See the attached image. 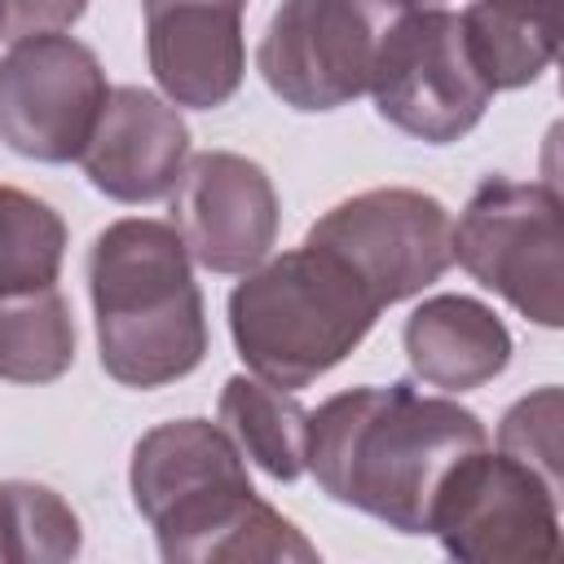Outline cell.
I'll return each mask as SVG.
<instances>
[{
    "label": "cell",
    "instance_id": "6da1fadb",
    "mask_svg": "<svg viewBox=\"0 0 564 564\" xmlns=\"http://www.w3.org/2000/svg\"><path fill=\"white\" fill-rule=\"evenodd\" d=\"M480 445H489V432L476 410L397 379L335 392L308 410L304 471L330 502L366 511L397 533H427L441 480Z\"/></svg>",
    "mask_w": 564,
    "mask_h": 564
},
{
    "label": "cell",
    "instance_id": "7a4b0ae2",
    "mask_svg": "<svg viewBox=\"0 0 564 564\" xmlns=\"http://www.w3.org/2000/svg\"><path fill=\"white\" fill-rule=\"evenodd\" d=\"M128 485L167 564L317 560V546L251 489L242 449L212 419L150 427L132 449Z\"/></svg>",
    "mask_w": 564,
    "mask_h": 564
},
{
    "label": "cell",
    "instance_id": "3957f363",
    "mask_svg": "<svg viewBox=\"0 0 564 564\" xmlns=\"http://www.w3.org/2000/svg\"><path fill=\"white\" fill-rule=\"evenodd\" d=\"M88 295L101 370L123 388H163L207 357L203 291L167 220L123 216L88 247Z\"/></svg>",
    "mask_w": 564,
    "mask_h": 564
},
{
    "label": "cell",
    "instance_id": "277c9868",
    "mask_svg": "<svg viewBox=\"0 0 564 564\" xmlns=\"http://www.w3.org/2000/svg\"><path fill=\"white\" fill-rule=\"evenodd\" d=\"M379 300L330 251L304 242L260 260L229 291V335L256 379L308 388L335 370L379 322Z\"/></svg>",
    "mask_w": 564,
    "mask_h": 564
},
{
    "label": "cell",
    "instance_id": "5b68a950",
    "mask_svg": "<svg viewBox=\"0 0 564 564\" xmlns=\"http://www.w3.org/2000/svg\"><path fill=\"white\" fill-rule=\"evenodd\" d=\"M454 260L533 326L564 322V225L551 185L485 176L458 216Z\"/></svg>",
    "mask_w": 564,
    "mask_h": 564
},
{
    "label": "cell",
    "instance_id": "8992f818",
    "mask_svg": "<svg viewBox=\"0 0 564 564\" xmlns=\"http://www.w3.org/2000/svg\"><path fill=\"white\" fill-rule=\"evenodd\" d=\"M405 9V0H282L256 66L291 110H339L370 88L379 48Z\"/></svg>",
    "mask_w": 564,
    "mask_h": 564
},
{
    "label": "cell",
    "instance_id": "52a82bcc",
    "mask_svg": "<svg viewBox=\"0 0 564 564\" xmlns=\"http://www.w3.org/2000/svg\"><path fill=\"white\" fill-rule=\"evenodd\" d=\"M427 533L463 564H551L560 555V489L480 445L441 480Z\"/></svg>",
    "mask_w": 564,
    "mask_h": 564
},
{
    "label": "cell",
    "instance_id": "ba28073f",
    "mask_svg": "<svg viewBox=\"0 0 564 564\" xmlns=\"http://www.w3.org/2000/svg\"><path fill=\"white\" fill-rule=\"evenodd\" d=\"M366 93L379 119L427 145L467 137L494 97L467 57L458 13L441 4H410L392 22Z\"/></svg>",
    "mask_w": 564,
    "mask_h": 564
},
{
    "label": "cell",
    "instance_id": "9c48e42d",
    "mask_svg": "<svg viewBox=\"0 0 564 564\" xmlns=\"http://www.w3.org/2000/svg\"><path fill=\"white\" fill-rule=\"evenodd\" d=\"M313 247L344 260L379 308L419 295L454 264V220L441 198L383 185L335 203L308 229Z\"/></svg>",
    "mask_w": 564,
    "mask_h": 564
},
{
    "label": "cell",
    "instance_id": "30bf717a",
    "mask_svg": "<svg viewBox=\"0 0 564 564\" xmlns=\"http://www.w3.org/2000/svg\"><path fill=\"white\" fill-rule=\"evenodd\" d=\"M106 97V70L88 44L62 31L22 35L0 57V141L35 163H70Z\"/></svg>",
    "mask_w": 564,
    "mask_h": 564
},
{
    "label": "cell",
    "instance_id": "8fae6325",
    "mask_svg": "<svg viewBox=\"0 0 564 564\" xmlns=\"http://www.w3.org/2000/svg\"><path fill=\"white\" fill-rule=\"evenodd\" d=\"M278 189L269 172L234 150H203L185 159L172 189V225L189 251L212 273H247L269 260L278 242Z\"/></svg>",
    "mask_w": 564,
    "mask_h": 564
},
{
    "label": "cell",
    "instance_id": "7c38bea8",
    "mask_svg": "<svg viewBox=\"0 0 564 564\" xmlns=\"http://www.w3.org/2000/svg\"><path fill=\"white\" fill-rule=\"evenodd\" d=\"M154 84L172 106L216 110L242 88L247 0H141Z\"/></svg>",
    "mask_w": 564,
    "mask_h": 564
},
{
    "label": "cell",
    "instance_id": "4fadbf2b",
    "mask_svg": "<svg viewBox=\"0 0 564 564\" xmlns=\"http://www.w3.org/2000/svg\"><path fill=\"white\" fill-rule=\"evenodd\" d=\"M189 159L181 110L137 84L110 88L97 128L79 154L84 176L115 203H159L176 189Z\"/></svg>",
    "mask_w": 564,
    "mask_h": 564
},
{
    "label": "cell",
    "instance_id": "5bb4252c",
    "mask_svg": "<svg viewBox=\"0 0 564 564\" xmlns=\"http://www.w3.org/2000/svg\"><path fill=\"white\" fill-rule=\"evenodd\" d=\"M405 361L414 379L441 392H471L498 379L511 361L507 322L471 295H432L423 300L401 330Z\"/></svg>",
    "mask_w": 564,
    "mask_h": 564
},
{
    "label": "cell",
    "instance_id": "9a60e30c",
    "mask_svg": "<svg viewBox=\"0 0 564 564\" xmlns=\"http://www.w3.org/2000/svg\"><path fill=\"white\" fill-rule=\"evenodd\" d=\"M467 57L489 93L533 84L560 48V0H471L458 13Z\"/></svg>",
    "mask_w": 564,
    "mask_h": 564
},
{
    "label": "cell",
    "instance_id": "2e32d148",
    "mask_svg": "<svg viewBox=\"0 0 564 564\" xmlns=\"http://www.w3.org/2000/svg\"><path fill=\"white\" fill-rule=\"evenodd\" d=\"M220 427L229 441L273 480L291 485L304 476L308 454V410L264 379L234 375L220 388Z\"/></svg>",
    "mask_w": 564,
    "mask_h": 564
},
{
    "label": "cell",
    "instance_id": "e0dca14e",
    "mask_svg": "<svg viewBox=\"0 0 564 564\" xmlns=\"http://www.w3.org/2000/svg\"><path fill=\"white\" fill-rule=\"evenodd\" d=\"M75 361V317L57 286L0 300V379L53 383Z\"/></svg>",
    "mask_w": 564,
    "mask_h": 564
},
{
    "label": "cell",
    "instance_id": "ac0fdd59",
    "mask_svg": "<svg viewBox=\"0 0 564 564\" xmlns=\"http://www.w3.org/2000/svg\"><path fill=\"white\" fill-rule=\"evenodd\" d=\"M66 220L35 194L0 185V300L57 286Z\"/></svg>",
    "mask_w": 564,
    "mask_h": 564
},
{
    "label": "cell",
    "instance_id": "d6986e66",
    "mask_svg": "<svg viewBox=\"0 0 564 564\" xmlns=\"http://www.w3.org/2000/svg\"><path fill=\"white\" fill-rule=\"evenodd\" d=\"M84 546L70 502L35 480H0V560L66 564Z\"/></svg>",
    "mask_w": 564,
    "mask_h": 564
},
{
    "label": "cell",
    "instance_id": "ffe728a7",
    "mask_svg": "<svg viewBox=\"0 0 564 564\" xmlns=\"http://www.w3.org/2000/svg\"><path fill=\"white\" fill-rule=\"evenodd\" d=\"M560 427H564V397L555 383L520 397L502 423H498V449L511 454L516 463L533 467L551 489H560V463H564V445H560Z\"/></svg>",
    "mask_w": 564,
    "mask_h": 564
},
{
    "label": "cell",
    "instance_id": "44dd1931",
    "mask_svg": "<svg viewBox=\"0 0 564 564\" xmlns=\"http://www.w3.org/2000/svg\"><path fill=\"white\" fill-rule=\"evenodd\" d=\"M88 0H4V35H40V31H66L79 22Z\"/></svg>",
    "mask_w": 564,
    "mask_h": 564
},
{
    "label": "cell",
    "instance_id": "7402d4cb",
    "mask_svg": "<svg viewBox=\"0 0 564 564\" xmlns=\"http://www.w3.org/2000/svg\"><path fill=\"white\" fill-rule=\"evenodd\" d=\"M405 4H441V0H405Z\"/></svg>",
    "mask_w": 564,
    "mask_h": 564
},
{
    "label": "cell",
    "instance_id": "603a6c76",
    "mask_svg": "<svg viewBox=\"0 0 564 564\" xmlns=\"http://www.w3.org/2000/svg\"><path fill=\"white\" fill-rule=\"evenodd\" d=\"M0 35H4V0H0Z\"/></svg>",
    "mask_w": 564,
    "mask_h": 564
}]
</instances>
